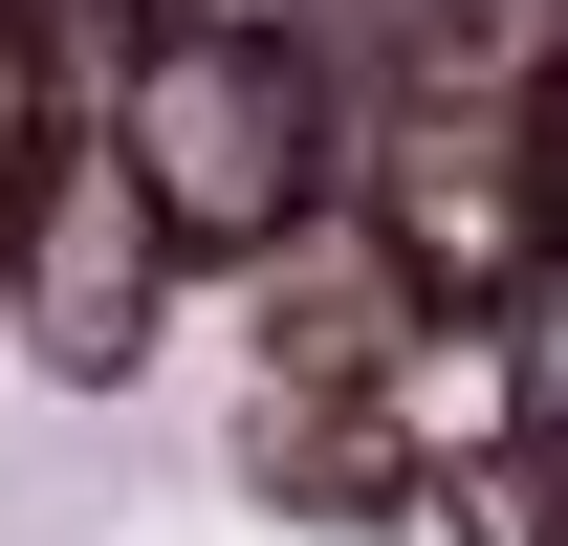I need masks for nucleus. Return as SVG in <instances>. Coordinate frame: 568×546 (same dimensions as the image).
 I'll list each match as a JSON object with an SVG mask.
<instances>
[{
  "mask_svg": "<svg viewBox=\"0 0 568 546\" xmlns=\"http://www.w3.org/2000/svg\"><path fill=\"white\" fill-rule=\"evenodd\" d=\"M22 22H44V44H67V67H88V110H110V88L153 67V44H197L219 0H22Z\"/></svg>",
  "mask_w": 568,
  "mask_h": 546,
  "instance_id": "obj_5",
  "label": "nucleus"
},
{
  "mask_svg": "<svg viewBox=\"0 0 568 546\" xmlns=\"http://www.w3.org/2000/svg\"><path fill=\"white\" fill-rule=\"evenodd\" d=\"M416 328H437V284L394 263V219H372V198H328V219L263 263V350H284V394H394V372H416Z\"/></svg>",
  "mask_w": 568,
  "mask_h": 546,
  "instance_id": "obj_3",
  "label": "nucleus"
},
{
  "mask_svg": "<svg viewBox=\"0 0 568 546\" xmlns=\"http://www.w3.org/2000/svg\"><path fill=\"white\" fill-rule=\"evenodd\" d=\"M263 481L306 503V525H394V503H437L394 394H263Z\"/></svg>",
  "mask_w": 568,
  "mask_h": 546,
  "instance_id": "obj_4",
  "label": "nucleus"
},
{
  "mask_svg": "<svg viewBox=\"0 0 568 546\" xmlns=\"http://www.w3.org/2000/svg\"><path fill=\"white\" fill-rule=\"evenodd\" d=\"M153 306H175V219L132 198V153L88 110V153L44 175V219H22V328H44V372H132Z\"/></svg>",
  "mask_w": 568,
  "mask_h": 546,
  "instance_id": "obj_2",
  "label": "nucleus"
},
{
  "mask_svg": "<svg viewBox=\"0 0 568 546\" xmlns=\"http://www.w3.org/2000/svg\"><path fill=\"white\" fill-rule=\"evenodd\" d=\"M110 153H132V198L175 219V263H284L306 219L351 198V110H328V67H306L284 22L153 44V67L110 88Z\"/></svg>",
  "mask_w": 568,
  "mask_h": 546,
  "instance_id": "obj_1",
  "label": "nucleus"
}]
</instances>
